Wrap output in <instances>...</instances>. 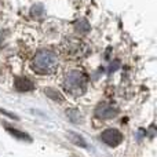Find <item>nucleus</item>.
Instances as JSON below:
<instances>
[{
  "label": "nucleus",
  "instance_id": "nucleus-5",
  "mask_svg": "<svg viewBox=\"0 0 157 157\" xmlns=\"http://www.w3.org/2000/svg\"><path fill=\"white\" fill-rule=\"evenodd\" d=\"M119 114V109L116 106L110 105L108 102H102L97 106L95 109V116L98 119H102V120H109V119H113Z\"/></svg>",
  "mask_w": 157,
  "mask_h": 157
},
{
  "label": "nucleus",
  "instance_id": "nucleus-3",
  "mask_svg": "<svg viewBox=\"0 0 157 157\" xmlns=\"http://www.w3.org/2000/svg\"><path fill=\"white\" fill-rule=\"evenodd\" d=\"M61 51L66 58H83L87 54V46L76 37H66L61 44Z\"/></svg>",
  "mask_w": 157,
  "mask_h": 157
},
{
  "label": "nucleus",
  "instance_id": "nucleus-12",
  "mask_svg": "<svg viewBox=\"0 0 157 157\" xmlns=\"http://www.w3.org/2000/svg\"><path fill=\"white\" fill-rule=\"evenodd\" d=\"M46 94L48 95L50 98H52V99H55V101H63L62 95H61L59 92H58L57 90H54V88H47V90H46Z\"/></svg>",
  "mask_w": 157,
  "mask_h": 157
},
{
  "label": "nucleus",
  "instance_id": "nucleus-8",
  "mask_svg": "<svg viewBox=\"0 0 157 157\" xmlns=\"http://www.w3.org/2000/svg\"><path fill=\"white\" fill-rule=\"evenodd\" d=\"M76 29H77V32H80L81 35H86L87 32H88L91 28H90V24L86 21L84 18H80L78 21L76 22Z\"/></svg>",
  "mask_w": 157,
  "mask_h": 157
},
{
  "label": "nucleus",
  "instance_id": "nucleus-10",
  "mask_svg": "<svg viewBox=\"0 0 157 157\" xmlns=\"http://www.w3.org/2000/svg\"><path fill=\"white\" fill-rule=\"evenodd\" d=\"M66 114H68L69 120L73 123H80L81 121V114L78 113L77 110H75V109H71V110L66 112Z\"/></svg>",
  "mask_w": 157,
  "mask_h": 157
},
{
  "label": "nucleus",
  "instance_id": "nucleus-9",
  "mask_svg": "<svg viewBox=\"0 0 157 157\" xmlns=\"http://www.w3.org/2000/svg\"><path fill=\"white\" fill-rule=\"evenodd\" d=\"M68 136H69V141H71V142H73V144H76L77 146L87 147L86 141H84V139L81 138L80 135H77V134H75V132H69V134H68Z\"/></svg>",
  "mask_w": 157,
  "mask_h": 157
},
{
  "label": "nucleus",
  "instance_id": "nucleus-14",
  "mask_svg": "<svg viewBox=\"0 0 157 157\" xmlns=\"http://www.w3.org/2000/svg\"><path fill=\"white\" fill-rule=\"evenodd\" d=\"M2 43H3V36H2V33H0V47H2Z\"/></svg>",
  "mask_w": 157,
  "mask_h": 157
},
{
  "label": "nucleus",
  "instance_id": "nucleus-13",
  "mask_svg": "<svg viewBox=\"0 0 157 157\" xmlns=\"http://www.w3.org/2000/svg\"><path fill=\"white\" fill-rule=\"evenodd\" d=\"M0 113H3V114H6V116H8L10 119H15V120H18V119H19L18 116H15V114L10 113V112H7V110H3V109H0Z\"/></svg>",
  "mask_w": 157,
  "mask_h": 157
},
{
  "label": "nucleus",
  "instance_id": "nucleus-2",
  "mask_svg": "<svg viewBox=\"0 0 157 157\" xmlns=\"http://www.w3.org/2000/svg\"><path fill=\"white\" fill-rule=\"evenodd\" d=\"M63 88L66 94L80 97L87 91V76L81 71H72L63 80Z\"/></svg>",
  "mask_w": 157,
  "mask_h": 157
},
{
  "label": "nucleus",
  "instance_id": "nucleus-11",
  "mask_svg": "<svg viewBox=\"0 0 157 157\" xmlns=\"http://www.w3.org/2000/svg\"><path fill=\"white\" fill-rule=\"evenodd\" d=\"M44 13V8L41 4H35L32 7V10H30V15L33 17V18H39V17H41Z\"/></svg>",
  "mask_w": 157,
  "mask_h": 157
},
{
  "label": "nucleus",
  "instance_id": "nucleus-7",
  "mask_svg": "<svg viewBox=\"0 0 157 157\" xmlns=\"http://www.w3.org/2000/svg\"><path fill=\"white\" fill-rule=\"evenodd\" d=\"M6 130H7L13 136H15L17 139H21V141H28V142L32 141V138H30L28 134L22 132V131H19V130H15V128H13L11 125H7V124H6Z\"/></svg>",
  "mask_w": 157,
  "mask_h": 157
},
{
  "label": "nucleus",
  "instance_id": "nucleus-6",
  "mask_svg": "<svg viewBox=\"0 0 157 157\" xmlns=\"http://www.w3.org/2000/svg\"><path fill=\"white\" fill-rule=\"evenodd\" d=\"M14 86H15L17 91H19V92H28L35 88L33 83L26 77H17L15 81H14Z\"/></svg>",
  "mask_w": 157,
  "mask_h": 157
},
{
  "label": "nucleus",
  "instance_id": "nucleus-1",
  "mask_svg": "<svg viewBox=\"0 0 157 157\" xmlns=\"http://www.w3.org/2000/svg\"><path fill=\"white\" fill-rule=\"evenodd\" d=\"M58 57L51 50H40L32 59V69L39 75H52L58 69Z\"/></svg>",
  "mask_w": 157,
  "mask_h": 157
},
{
  "label": "nucleus",
  "instance_id": "nucleus-4",
  "mask_svg": "<svg viewBox=\"0 0 157 157\" xmlns=\"http://www.w3.org/2000/svg\"><path fill=\"white\" fill-rule=\"evenodd\" d=\"M101 141L103 144H106L108 146H117L123 141V134L116 128H108L101 134Z\"/></svg>",
  "mask_w": 157,
  "mask_h": 157
},
{
  "label": "nucleus",
  "instance_id": "nucleus-15",
  "mask_svg": "<svg viewBox=\"0 0 157 157\" xmlns=\"http://www.w3.org/2000/svg\"><path fill=\"white\" fill-rule=\"evenodd\" d=\"M0 6H2V2H0Z\"/></svg>",
  "mask_w": 157,
  "mask_h": 157
}]
</instances>
